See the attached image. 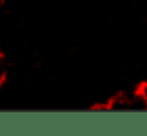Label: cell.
<instances>
[{"instance_id":"1","label":"cell","mask_w":147,"mask_h":136,"mask_svg":"<svg viewBox=\"0 0 147 136\" xmlns=\"http://www.w3.org/2000/svg\"><path fill=\"white\" fill-rule=\"evenodd\" d=\"M108 108L112 111H128L130 109V100H128L127 93H120L112 97L108 101Z\"/></svg>"},{"instance_id":"2","label":"cell","mask_w":147,"mask_h":136,"mask_svg":"<svg viewBox=\"0 0 147 136\" xmlns=\"http://www.w3.org/2000/svg\"><path fill=\"white\" fill-rule=\"evenodd\" d=\"M7 60H5V55L2 52H0V85L5 82V79H7Z\"/></svg>"}]
</instances>
